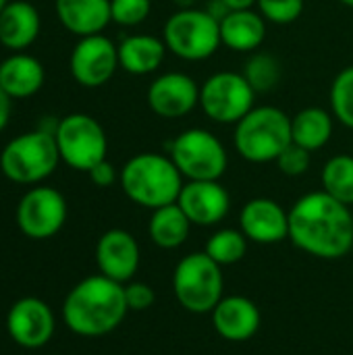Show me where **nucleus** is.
<instances>
[{
	"label": "nucleus",
	"instance_id": "obj_36",
	"mask_svg": "<svg viewBox=\"0 0 353 355\" xmlns=\"http://www.w3.org/2000/svg\"><path fill=\"white\" fill-rule=\"evenodd\" d=\"M229 10H243V8H254L258 0H221Z\"/></svg>",
	"mask_w": 353,
	"mask_h": 355
},
{
	"label": "nucleus",
	"instance_id": "obj_13",
	"mask_svg": "<svg viewBox=\"0 0 353 355\" xmlns=\"http://www.w3.org/2000/svg\"><path fill=\"white\" fill-rule=\"evenodd\" d=\"M148 106L160 119H181L200 106V85L185 73H162L148 87Z\"/></svg>",
	"mask_w": 353,
	"mask_h": 355
},
{
	"label": "nucleus",
	"instance_id": "obj_4",
	"mask_svg": "<svg viewBox=\"0 0 353 355\" xmlns=\"http://www.w3.org/2000/svg\"><path fill=\"white\" fill-rule=\"evenodd\" d=\"M233 144L248 162H275L291 144V116L277 106H254L235 125Z\"/></svg>",
	"mask_w": 353,
	"mask_h": 355
},
{
	"label": "nucleus",
	"instance_id": "obj_6",
	"mask_svg": "<svg viewBox=\"0 0 353 355\" xmlns=\"http://www.w3.org/2000/svg\"><path fill=\"white\" fill-rule=\"evenodd\" d=\"M162 40L171 54L189 62L206 60L223 46L221 23L198 6L173 12L162 27Z\"/></svg>",
	"mask_w": 353,
	"mask_h": 355
},
{
	"label": "nucleus",
	"instance_id": "obj_18",
	"mask_svg": "<svg viewBox=\"0 0 353 355\" xmlns=\"http://www.w3.org/2000/svg\"><path fill=\"white\" fill-rule=\"evenodd\" d=\"M262 316L258 306L243 297V295H231L223 297L218 306L212 310V324L214 331L227 339V341H248L252 339L260 329Z\"/></svg>",
	"mask_w": 353,
	"mask_h": 355
},
{
	"label": "nucleus",
	"instance_id": "obj_38",
	"mask_svg": "<svg viewBox=\"0 0 353 355\" xmlns=\"http://www.w3.org/2000/svg\"><path fill=\"white\" fill-rule=\"evenodd\" d=\"M341 4H345V6H350V8H353V0H339Z\"/></svg>",
	"mask_w": 353,
	"mask_h": 355
},
{
	"label": "nucleus",
	"instance_id": "obj_15",
	"mask_svg": "<svg viewBox=\"0 0 353 355\" xmlns=\"http://www.w3.org/2000/svg\"><path fill=\"white\" fill-rule=\"evenodd\" d=\"M179 208L198 227H212L225 220L231 210L229 191L218 181H187L177 200Z\"/></svg>",
	"mask_w": 353,
	"mask_h": 355
},
{
	"label": "nucleus",
	"instance_id": "obj_10",
	"mask_svg": "<svg viewBox=\"0 0 353 355\" xmlns=\"http://www.w3.org/2000/svg\"><path fill=\"white\" fill-rule=\"evenodd\" d=\"M256 102V92L235 71H218L200 85V106L218 125H237Z\"/></svg>",
	"mask_w": 353,
	"mask_h": 355
},
{
	"label": "nucleus",
	"instance_id": "obj_9",
	"mask_svg": "<svg viewBox=\"0 0 353 355\" xmlns=\"http://www.w3.org/2000/svg\"><path fill=\"white\" fill-rule=\"evenodd\" d=\"M54 139L60 160L81 173H89L98 162L106 160L108 139L104 127L85 112H73L58 121Z\"/></svg>",
	"mask_w": 353,
	"mask_h": 355
},
{
	"label": "nucleus",
	"instance_id": "obj_8",
	"mask_svg": "<svg viewBox=\"0 0 353 355\" xmlns=\"http://www.w3.org/2000/svg\"><path fill=\"white\" fill-rule=\"evenodd\" d=\"M169 156L185 181H221L229 166L223 141L208 129L191 127L169 144Z\"/></svg>",
	"mask_w": 353,
	"mask_h": 355
},
{
	"label": "nucleus",
	"instance_id": "obj_1",
	"mask_svg": "<svg viewBox=\"0 0 353 355\" xmlns=\"http://www.w3.org/2000/svg\"><path fill=\"white\" fill-rule=\"evenodd\" d=\"M289 239L302 252L337 260L352 252L353 214L327 191L302 196L289 210Z\"/></svg>",
	"mask_w": 353,
	"mask_h": 355
},
{
	"label": "nucleus",
	"instance_id": "obj_29",
	"mask_svg": "<svg viewBox=\"0 0 353 355\" xmlns=\"http://www.w3.org/2000/svg\"><path fill=\"white\" fill-rule=\"evenodd\" d=\"M329 100L333 116L347 129H353V64L337 73L331 85Z\"/></svg>",
	"mask_w": 353,
	"mask_h": 355
},
{
	"label": "nucleus",
	"instance_id": "obj_20",
	"mask_svg": "<svg viewBox=\"0 0 353 355\" xmlns=\"http://www.w3.org/2000/svg\"><path fill=\"white\" fill-rule=\"evenodd\" d=\"M54 8L60 25L79 37L102 33L112 21L110 0H56Z\"/></svg>",
	"mask_w": 353,
	"mask_h": 355
},
{
	"label": "nucleus",
	"instance_id": "obj_21",
	"mask_svg": "<svg viewBox=\"0 0 353 355\" xmlns=\"http://www.w3.org/2000/svg\"><path fill=\"white\" fill-rule=\"evenodd\" d=\"M266 40V19L254 10H231L221 19V42L235 52H254Z\"/></svg>",
	"mask_w": 353,
	"mask_h": 355
},
{
	"label": "nucleus",
	"instance_id": "obj_27",
	"mask_svg": "<svg viewBox=\"0 0 353 355\" xmlns=\"http://www.w3.org/2000/svg\"><path fill=\"white\" fill-rule=\"evenodd\" d=\"M248 237L241 231L235 229H221L216 231L208 243H206V254L221 266H231L243 260L248 254Z\"/></svg>",
	"mask_w": 353,
	"mask_h": 355
},
{
	"label": "nucleus",
	"instance_id": "obj_37",
	"mask_svg": "<svg viewBox=\"0 0 353 355\" xmlns=\"http://www.w3.org/2000/svg\"><path fill=\"white\" fill-rule=\"evenodd\" d=\"M171 2L179 8H191V6H198L202 0H171Z\"/></svg>",
	"mask_w": 353,
	"mask_h": 355
},
{
	"label": "nucleus",
	"instance_id": "obj_2",
	"mask_svg": "<svg viewBox=\"0 0 353 355\" xmlns=\"http://www.w3.org/2000/svg\"><path fill=\"white\" fill-rule=\"evenodd\" d=\"M125 287L104 275L79 281L62 304V320L79 337H102L112 333L127 316Z\"/></svg>",
	"mask_w": 353,
	"mask_h": 355
},
{
	"label": "nucleus",
	"instance_id": "obj_3",
	"mask_svg": "<svg viewBox=\"0 0 353 355\" xmlns=\"http://www.w3.org/2000/svg\"><path fill=\"white\" fill-rule=\"evenodd\" d=\"M119 183L133 204L156 210L179 200L183 175L171 156L141 152L123 164Z\"/></svg>",
	"mask_w": 353,
	"mask_h": 355
},
{
	"label": "nucleus",
	"instance_id": "obj_14",
	"mask_svg": "<svg viewBox=\"0 0 353 355\" xmlns=\"http://www.w3.org/2000/svg\"><path fill=\"white\" fill-rule=\"evenodd\" d=\"M6 331L17 345L25 349H40L54 335V314L46 302L37 297H23L8 310Z\"/></svg>",
	"mask_w": 353,
	"mask_h": 355
},
{
	"label": "nucleus",
	"instance_id": "obj_26",
	"mask_svg": "<svg viewBox=\"0 0 353 355\" xmlns=\"http://www.w3.org/2000/svg\"><path fill=\"white\" fill-rule=\"evenodd\" d=\"M322 191L339 200L345 206H353V156L337 154L322 166Z\"/></svg>",
	"mask_w": 353,
	"mask_h": 355
},
{
	"label": "nucleus",
	"instance_id": "obj_31",
	"mask_svg": "<svg viewBox=\"0 0 353 355\" xmlns=\"http://www.w3.org/2000/svg\"><path fill=\"white\" fill-rule=\"evenodd\" d=\"M258 12L275 25H289L304 12V0H258Z\"/></svg>",
	"mask_w": 353,
	"mask_h": 355
},
{
	"label": "nucleus",
	"instance_id": "obj_7",
	"mask_svg": "<svg viewBox=\"0 0 353 355\" xmlns=\"http://www.w3.org/2000/svg\"><path fill=\"white\" fill-rule=\"evenodd\" d=\"M223 266L206 252L185 256L173 272V291L191 314H212L223 300Z\"/></svg>",
	"mask_w": 353,
	"mask_h": 355
},
{
	"label": "nucleus",
	"instance_id": "obj_25",
	"mask_svg": "<svg viewBox=\"0 0 353 355\" xmlns=\"http://www.w3.org/2000/svg\"><path fill=\"white\" fill-rule=\"evenodd\" d=\"M189 229H191V220L185 216V212L179 208L177 202L152 210V216L148 223L150 239L162 250L181 248L189 237Z\"/></svg>",
	"mask_w": 353,
	"mask_h": 355
},
{
	"label": "nucleus",
	"instance_id": "obj_16",
	"mask_svg": "<svg viewBox=\"0 0 353 355\" xmlns=\"http://www.w3.org/2000/svg\"><path fill=\"white\" fill-rule=\"evenodd\" d=\"M96 264L100 275L117 283H129L139 268V245L135 237L125 229L106 231L96 243Z\"/></svg>",
	"mask_w": 353,
	"mask_h": 355
},
{
	"label": "nucleus",
	"instance_id": "obj_30",
	"mask_svg": "<svg viewBox=\"0 0 353 355\" xmlns=\"http://www.w3.org/2000/svg\"><path fill=\"white\" fill-rule=\"evenodd\" d=\"M152 12V0H110L112 23L123 27L141 25Z\"/></svg>",
	"mask_w": 353,
	"mask_h": 355
},
{
	"label": "nucleus",
	"instance_id": "obj_34",
	"mask_svg": "<svg viewBox=\"0 0 353 355\" xmlns=\"http://www.w3.org/2000/svg\"><path fill=\"white\" fill-rule=\"evenodd\" d=\"M87 175H89V179H92V183H94L96 187H110V185L117 183V179H119L121 173H117V168H114L112 162L102 160V162H98Z\"/></svg>",
	"mask_w": 353,
	"mask_h": 355
},
{
	"label": "nucleus",
	"instance_id": "obj_23",
	"mask_svg": "<svg viewBox=\"0 0 353 355\" xmlns=\"http://www.w3.org/2000/svg\"><path fill=\"white\" fill-rule=\"evenodd\" d=\"M166 52L169 48L162 37L146 33L127 35L119 44V64L131 75H150L162 67Z\"/></svg>",
	"mask_w": 353,
	"mask_h": 355
},
{
	"label": "nucleus",
	"instance_id": "obj_11",
	"mask_svg": "<svg viewBox=\"0 0 353 355\" xmlns=\"http://www.w3.org/2000/svg\"><path fill=\"white\" fill-rule=\"evenodd\" d=\"M67 220L64 196L48 185L31 187L17 206V227L29 239L54 237Z\"/></svg>",
	"mask_w": 353,
	"mask_h": 355
},
{
	"label": "nucleus",
	"instance_id": "obj_24",
	"mask_svg": "<svg viewBox=\"0 0 353 355\" xmlns=\"http://www.w3.org/2000/svg\"><path fill=\"white\" fill-rule=\"evenodd\" d=\"M333 137V112L318 108V106H308L300 110L295 116H291V141L316 152L325 148Z\"/></svg>",
	"mask_w": 353,
	"mask_h": 355
},
{
	"label": "nucleus",
	"instance_id": "obj_17",
	"mask_svg": "<svg viewBox=\"0 0 353 355\" xmlns=\"http://www.w3.org/2000/svg\"><path fill=\"white\" fill-rule=\"evenodd\" d=\"M239 227L241 233L260 245L279 243L289 237V212L268 198L250 200L239 212Z\"/></svg>",
	"mask_w": 353,
	"mask_h": 355
},
{
	"label": "nucleus",
	"instance_id": "obj_22",
	"mask_svg": "<svg viewBox=\"0 0 353 355\" xmlns=\"http://www.w3.org/2000/svg\"><path fill=\"white\" fill-rule=\"evenodd\" d=\"M46 73L42 62L25 52L10 54L0 62V87L10 98H29L44 85Z\"/></svg>",
	"mask_w": 353,
	"mask_h": 355
},
{
	"label": "nucleus",
	"instance_id": "obj_32",
	"mask_svg": "<svg viewBox=\"0 0 353 355\" xmlns=\"http://www.w3.org/2000/svg\"><path fill=\"white\" fill-rule=\"evenodd\" d=\"M275 162H277V166H279V171L283 175H287V177H300V175L308 173L310 162H312V152L291 141L279 154V158Z\"/></svg>",
	"mask_w": 353,
	"mask_h": 355
},
{
	"label": "nucleus",
	"instance_id": "obj_19",
	"mask_svg": "<svg viewBox=\"0 0 353 355\" xmlns=\"http://www.w3.org/2000/svg\"><path fill=\"white\" fill-rule=\"evenodd\" d=\"M40 12L27 0H8L0 10V44L4 48H29L40 35Z\"/></svg>",
	"mask_w": 353,
	"mask_h": 355
},
{
	"label": "nucleus",
	"instance_id": "obj_33",
	"mask_svg": "<svg viewBox=\"0 0 353 355\" xmlns=\"http://www.w3.org/2000/svg\"><path fill=\"white\" fill-rule=\"evenodd\" d=\"M154 300H156V295L150 285H146V283L125 285V302L131 312H144V310L152 308Z\"/></svg>",
	"mask_w": 353,
	"mask_h": 355
},
{
	"label": "nucleus",
	"instance_id": "obj_35",
	"mask_svg": "<svg viewBox=\"0 0 353 355\" xmlns=\"http://www.w3.org/2000/svg\"><path fill=\"white\" fill-rule=\"evenodd\" d=\"M10 96L0 87V131L6 127V123H8V119H10Z\"/></svg>",
	"mask_w": 353,
	"mask_h": 355
},
{
	"label": "nucleus",
	"instance_id": "obj_5",
	"mask_svg": "<svg viewBox=\"0 0 353 355\" xmlns=\"http://www.w3.org/2000/svg\"><path fill=\"white\" fill-rule=\"evenodd\" d=\"M60 162L52 131L42 127L12 137L0 152V171L21 185H35L48 179Z\"/></svg>",
	"mask_w": 353,
	"mask_h": 355
},
{
	"label": "nucleus",
	"instance_id": "obj_12",
	"mask_svg": "<svg viewBox=\"0 0 353 355\" xmlns=\"http://www.w3.org/2000/svg\"><path fill=\"white\" fill-rule=\"evenodd\" d=\"M119 67V46L102 33L79 37L69 58L71 75L83 87H102Z\"/></svg>",
	"mask_w": 353,
	"mask_h": 355
},
{
	"label": "nucleus",
	"instance_id": "obj_28",
	"mask_svg": "<svg viewBox=\"0 0 353 355\" xmlns=\"http://www.w3.org/2000/svg\"><path fill=\"white\" fill-rule=\"evenodd\" d=\"M281 75H283L281 62L268 52H254L246 60L243 77L248 79V83L254 87L256 94L275 89L281 81Z\"/></svg>",
	"mask_w": 353,
	"mask_h": 355
},
{
	"label": "nucleus",
	"instance_id": "obj_39",
	"mask_svg": "<svg viewBox=\"0 0 353 355\" xmlns=\"http://www.w3.org/2000/svg\"><path fill=\"white\" fill-rule=\"evenodd\" d=\"M6 2H8V0H0V10H2V6H4Z\"/></svg>",
	"mask_w": 353,
	"mask_h": 355
}]
</instances>
